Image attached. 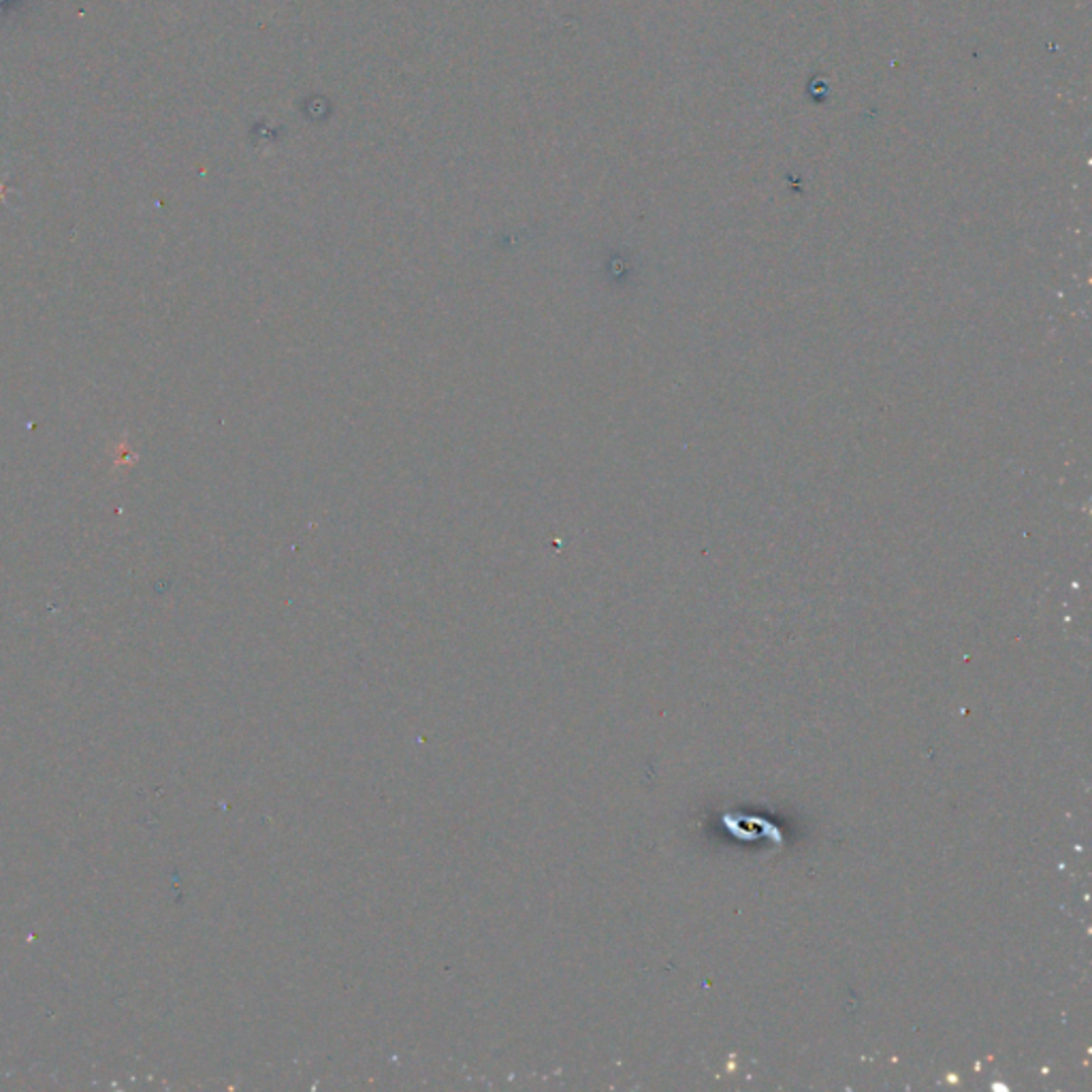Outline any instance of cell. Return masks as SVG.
Returning <instances> with one entry per match:
<instances>
[{"label": "cell", "mask_w": 1092, "mask_h": 1092, "mask_svg": "<svg viewBox=\"0 0 1092 1092\" xmlns=\"http://www.w3.org/2000/svg\"><path fill=\"white\" fill-rule=\"evenodd\" d=\"M5 192H7V188H5V186H3V181H0V201H3V197H5Z\"/></svg>", "instance_id": "1"}]
</instances>
